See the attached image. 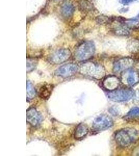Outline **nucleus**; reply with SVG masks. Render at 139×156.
<instances>
[{"instance_id": "1", "label": "nucleus", "mask_w": 139, "mask_h": 156, "mask_svg": "<svg viewBox=\"0 0 139 156\" xmlns=\"http://www.w3.org/2000/svg\"><path fill=\"white\" fill-rule=\"evenodd\" d=\"M139 138V132L134 128L127 127L118 131L115 135L117 144L121 147H128L135 143Z\"/></svg>"}, {"instance_id": "2", "label": "nucleus", "mask_w": 139, "mask_h": 156, "mask_svg": "<svg viewBox=\"0 0 139 156\" xmlns=\"http://www.w3.org/2000/svg\"><path fill=\"white\" fill-rule=\"evenodd\" d=\"M80 72L82 75L97 80L102 79L105 75L104 67L93 62H88L83 64L80 68Z\"/></svg>"}, {"instance_id": "3", "label": "nucleus", "mask_w": 139, "mask_h": 156, "mask_svg": "<svg viewBox=\"0 0 139 156\" xmlns=\"http://www.w3.org/2000/svg\"><path fill=\"white\" fill-rule=\"evenodd\" d=\"M95 51L94 42L88 41L81 43L75 52V57L78 61H85L92 57Z\"/></svg>"}, {"instance_id": "4", "label": "nucleus", "mask_w": 139, "mask_h": 156, "mask_svg": "<svg viewBox=\"0 0 139 156\" xmlns=\"http://www.w3.org/2000/svg\"><path fill=\"white\" fill-rule=\"evenodd\" d=\"M134 91L130 88H124L110 91L107 94L108 98L114 102H122L133 98Z\"/></svg>"}, {"instance_id": "5", "label": "nucleus", "mask_w": 139, "mask_h": 156, "mask_svg": "<svg viewBox=\"0 0 139 156\" xmlns=\"http://www.w3.org/2000/svg\"><path fill=\"white\" fill-rule=\"evenodd\" d=\"M113 125L111 118L106 115H100L95 118L92 122V127L96 131L108 129Z\"/></svg>"}, {"instance_id": "6", "label": "nucleus", "mask_w": 139, "mask_h": 156, "mask_svg": "<svg viewBox=\"0 0 139 156\" xmlns=\"http://www.w3.org/2000/svg\"><path fill=\"white\" fill-rule=\"evenodd\" d=\"M79 70V67L77 64L70 63L62 66L55 72V75L62 78L72 77L77 73Z\"/></svg>"}, {"instance_id": "7", "label": "nucleus", "mask_w": 139, "mask_h": 156, "mask_svg": "<svg viewBox=\"0 0 139 156\" xmlns=\"http://www.w3.org/2000/svg\"><path fill=\"white\" fill-rule=\"evenodd\" d=\"M72 55V53L67 48H61L54 52L50 56V60L54 64H62L67 61Z\"/></svg>"}, {"instance_id": "8", "label": "nucleus", "mask_w": 139, "mask_h": 156, "mask_svg": "<svg viewBox=\"0 0 139 156\" xmlns=\"http://www.w3.org/2000/svg\"><path fill=\"white\" fill-rule=\"evenodd\" d=\"M26 116L27 121L33 127H38L42 121V116L33 107L27 110Z\"/></svg>"}, {"instance_id": "9", "label": "nucleus", "mask_w": 139, "mask_h": 156, "mask_svg": "<svg viewBox=\"0 0 139 156\" xmlns=\"http://www.w3.org/2000/svg\"><path fill=\"white\" fill-rule=\"evenodd\" d=\"M134 60L131 58H122L116 60L113 65V71L115 72H120L129 69L133 66Z\"/></svg>"}, {"instance_id": "10", "label": "nucleus", "mask_w": 139, "mask_h": 156, "mask_svg": "<svg viewBox=\"0 0 139 156\" xmlns=\"http://www.w3.org/2000/svg\"><path fill=\"white\" fill-rule=\"evenodd\" d=\"M122 80L124 83H126L129 87L134 86L139 83V72L133 69L126 70L123 73Z\"/></svg>"}, {"instance_id": "11", "label": "nucleus", "mask_w": 139, "mask_h": 156, "mask_svg": "<svg viewBox=\"0 0 139 156\" xmlns=\"http://www.w3.org/2000/svg\"><path fill=\"white\" fill-rule=\"evenodd\" d=\"M120 82L119 79L115 75L108 76L103 81V86L108 91L115 90L119 87Z\"/></svg>"}, {"instance_id": "12", "label": "nucleus", "mask_w": 139, "mask_h": 156, "mask_svg": "<svg viewBox=\"0 0 139 156\" xmlns=\"http://www.w3.org/2000/svg\"><path fill=\"white\" fill-rule=\"evenodd\" d=\"M54 86L50 84L43 85L39 90V95L42 99L45 100L48 99L52 93Z\"/></svg>"}, {"instance_id": "13", "label": "nucleus", "mask_w": 139, "mask_h": 156, "mask_svg": "<svg viewBox=\"0 0 139 156\" xmlns=\"http://www.w3.org/2000/svg\"><path fill=\"white\" fill-rule=\"evenodd\" d=\"M88 132L89 129L88 126L85 124H80L76 129L74 137L76 139H80L85 137L88 134Z\"/></svg>"}, {"instance_id": "14", "label": "nucleus", "mask_w": 139, "mask_h": 156, "mask_svg": "<svg viewBox=\"0 0 139 156\" xmlns=\"http://www.w3.org/2000/svg\"><path fill=\"white\" fill-rule=\"evenodd\" d=\"M74 7L73 5L70 3H65L62 5L61 8V13L62 15L66 18L72 16L74 12Z\"/></svg>"}, {"instance_id": "15", "label": "nucleus", "mask_w": 139, "mask_h": 156, "mask_svg": "<svg viewBox=\"0 0 139 156\" xmlns=\"http://www.w3.org/2000/svg\"><path fill=\"white\" fill-rule=\"evenodd\" d=\"M127 48L128 50L132 53H137L139 52V40L137 39H132L128 43Z\"/></svg>"}, {"instance_id": "16", "label": "nucleus", "mask_w": 139, "mask_h": 156, "mask_svg": "<svg viewBox=\"0 0 139 156\" xmlns=\"http://www.w3.org/2000/svg\"><path fill=\"white\" fill-rule=\"evenodd\" d=\"M36 94V92L34 87L31 82L27 81V99L28 100L32 99Z\"/></svg>"}, {"instance_id": "17", "label": "nucleus", "mask_w": 139, "mask_h": 156, "mask_svg": "<svg viewBox=\"0 0 139 156\" xmlns=\"http://www.w3.org/2000/svg\"><path fill=\"white\" fill-rule=\"evenodd\" d=\"M114 32L116 35H118L126 36L129 35V31H128L125 26L122 25L118 26L114 29Z\"/></svg>"}, {"instance_id": "18", "label": "nucleus", "mask_w": 139, "mask_h": 156, "mask_svg": "<svg viewBox=\"0 0 139 156\" xmlns=\"http://www.w3.org/2000/svg\"><path fill=\"white\" fill-rule=\"evenodd\" d=\"M37 62L35 60L30 58H27V72H31L35 69L37 66Z\"/></svg>"}, {"instance_id": "19", "label": "nucleus", "mask_w": 139, "mask_h": 156, "mask_svg": "<svg viewBox=\"0 0 139 156\" xmlns=\"http://www.w3.org/2000/svg\"><path fill=\"white\" fill-rule=\"evenodd\" d=\"M80 6L81 9H82L83 11H86L91 10L92 8V5L91 3L86 0L82 1L80 3Z\"/></svg>"}, {"instance_id": "20", "label": "nucleus", "mask_w": 139, "mask_h": 156, "mask_svg": "<svg viewBox=\"0 0 139 156\" xmlns=\"http://www.w3.org/2000/svg\"><path fill=\"white\" fill-rule=\"evenodd\" d=\"M128 117L134 118L139 117V107H133L128 112Z\"/></svg>"}, {"instance_id": "21", "label": "nucleus", "mask_w": 139, "mask_h": 156, "mask_svg": "<svg viewBox=\"0 0 139 156\" xmlns=\"http://www.w3.org/2000/svg\"><path fill=\"white\" fill-rule=\"evenodd\" d=\"M109 112L113 116H118L119 114V112L118 110V108L115 106H113L109 109Z\"/></svg>"}, {"instance_id": "22", "label": "nucleus", "mask_w": 139, "mask_h": 156, "mask_svg": "<svg viewBox=\"0 0 139 156\" xmlns=\"http://www.w3.org/2000/svg\"><path fill=\"white\" fill-rule=\"evenodd\" d=\"M134 1L135 0H119V2L121 4H123L124 5H126L131 3Z\"/></svg>"}, {"instance_id": "23", "label": "nucleus", "mask_w": 139, "mask_h": 156, "mask_svg": "<svg viewBox=\"0 0 139 156\" xmlns=\"http://www.w3.org/2000/svg\"><path fill=\"white\" fill-rule=\"evenodd\" d=\"M134 99L136 102H139V89L137 90V91H135V92H134Z\"/></svg>"}, {"instance_id": "24", "label": "nucleus", "mask_w": 139, "mask_h": 156, "mask_svg": "<svg viewBox=\"0 0 139 156\" xmlns=\"http://www.w3.org/2000/svg\"><path fill=\"white\" fill-rule=\"evenodd\" d=\"M137 17L139 18V13L138 14V15H137Z\"/></svg>"}, {"instance_id": "25", "label": "nucleus", "mask_w": 139, "mask_h": 156, "mask_svg": "<svg viewBox=\"0 0 139 156\" xmlns=\"http://www.w3.org/2000/svg\"></svg>"}]
</instances>
